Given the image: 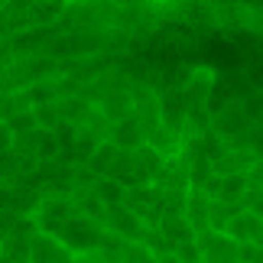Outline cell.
Returning a JSON list of instances; mask_svg holds the SVG:
<instances>
[{
    "label": "cell",
    "mask_w": 263,
    "mask_h": 263,
    "mask_svg": "<svg viewBox=\"0 0 263 263\" xmlns=\"http://www.w3.org/2000/svg\"><path fill=\"white\" fill-rule=\"evenodd\" d=\"M55 240L68 250V254H91V250H98L101 240H104L101 221H91V218L82 215V211H75V215L55 231Z\"/></svg>",
    "instance_id": "cell-1"
},
{
    "label": "cell",
    "mask_w": 263,
    "mask_h": 263,
    "mask_svg": "<svg viewBox=\"0 0 263 263\" xmlns=\"http://www.w3.org/2000/svg\"><path fill=\"white\" fill-rule=\"evenodd\" d=\"M78 211V201L72 198H46L43 205H36V211L29 218L36 221V231L39 234H46V237H55V231L65 224L68 218H72Z\"/></svg>",
    "instance_id": "cell-2"
},
{
    "label": "cell",
    "mask_w": 263,
    "mask_h": 263,
    "mask_svg": "<svg viewBox=\"0 0 263 263\" xmlns=\"http://www.w3.org/2000/svg\"><path fill=\"white\" fill-rule=\"evenodd\" d=\"M104 224L107 231H114V234L120 237H127V240H134V244H143L146 240V224H143V218H137L130 208H107V215H104Z\"/></svg>",
    "instance_id": "cell-3"
},
{
    "label": "cell",
    "mask_w": 263,
    "mask_h": 263,
    "mask_svg": "<svg viewBox=\"0 0 263 263\" xmlns=\"http://www.w3.org/2000/svg\"><path fill=\"white\" fill-rule=\"evenodd\" d=\"M189 120V101L182 91H166V98L159 101V124H163L169 134H179Z\"/></svg>",
    "instance_id": "cell-4"
},
{
    "label": "cell",
    "mask_w": 263,
    "mask_h": 263,
    "mask_svg": "<svg viewBox=\"0 0 263 263\" xmlns=\"http://www.w3.org/2000/svg\"><path fill=\"white\" fill-rule=\"evenodd\" d=\"M224 234H228L231 240H234L237 247H240V244H257V240H260V234H263V221H260L257 215H250V211H244V208H240L237 215L228 221Z\"/></svg>",
    "instance_id": "cell-5"
},
{
    "label": "cell",
    "mask_w": 263,
    "mask_h": 263,
    "mask_svg": "<svg viewBox=\"0 0 263 263\" xmlns=\"http://www.w3.org/2000/svg\"><path fill=\"white\" fill-rule=\"evenodd\" d=\"M254 163H257V153H250V149H224L211 163V173L215 176H247Z\"/></svg>",
    "instance_id": "cell-6"
},
{
    "label": "cell",
    "mask_w": 263,
    "mask_h": 263,
    "mask_svg": "<svg viewBox=\"0 0 263 263\" xmlns=\"http://www.w3.org/2000/svg\"><path fill=\"white\" fill-rule=\"evenodd\" d=\"M29 263H75V257L68 254L55 237L36 234L33 237V247H29Z\"/></svg>",
    "instance_id": "cell-7"
},
{
    "label": "cell",
    "mask_w": 263,
    "mask_h": 263,
    "mask_svg": "<svg viewBox=\"0 0 263 263\" xmlns=\"http://www.w3.org/2000/svg\"><path fill=\"white\" fill-rule=\"evenodd\" d=\"M159 234H163V240L169 247H176V244H189V240H195L198 231L192 228V221L185 215H163V221H159Z\"/></svg>",
    "instance_id": "cell-8"
},
{
    "label": "cell",
    "mask_w": 263,
    "mask_h": 263,
    "mask_svg": "<svg viewBox=\"0 0 263 263\" xmlns=\"http://www.w3.org/2000/svg\"><path fill=\"white\" fill-rule=\"evenodd\" d=\"M110 143H114L117 149H124V153H134V149H140V146L146 143V137H143V124H140L137 117H130V120H120V124H114Z\"/></svg>",
    "instance_id": "cell-9"
},
{
    "label": "cell",
    "mask_w": 263,
    "mask_h": 263,
    "mask_svg": "<svg viewBox=\"0 0 263 263\" xmlns=\"http://www.w3.org/2000/svg\"><path fill=\"white\" fill-rule=\"evenodd\" d=\"M117 159H120V149L110 143V140H101V146L91 153V159H88L85 166L98 179H110V176H114V169H117Z\"/></svg>",
    "instance_id": "cell-10"
},
{
    "label": "cell",
    "mask_w": 263,
    "mask_h": 263,
    "mask_svg": "<svg viewBox=\"0 0 263 263\" xmlns=\"http://www.w3.org/2000/svg\"><path fill=\"white\" fill-rule=\"evenodd\" d=\"M211 127H215L218 137H240L244 130H250L247 117L240 114V104H234V107L228 104L221 114H215V117H211Z\"/></svg>",
    "instance_id": "cell-11"
},
{
    "label": "cell",
    "mask_w": 263,
    "mask_h": 263,
    "mask_svg": "<svg viewBox=\"0 0 263 263\" xmlns=\"http://www.w3.org/2000/svg\"><path fill=\"white\" fill-rule=\"evenodd\" d=\"M59 153H62V149H59V143H55V137H52V130H33V134H29V156L36 159V163H46V159H55Z\"/></svg>",
    "instance_id": "cell-12"
},
{
    "label": "cell",
    "mask_w": 263,
    "mask_h": 263,
    "mask_svg": "<svg viewBox=\"0 0 263 263\" xmlns=\"http://www.w3.org/2000/svg\"><path fill=\"white\" fill-rule=\"evenodd\" d=\"M101 114L110 117L114 124H120V120H130V117H134V98H130L127 91H114V95L104 98V104H101Z\"/></svg>",
    "instance_id": "cell-13"
},
{
    "label": "cell",
    "mask_w": 263,
    "mask_h": 263,
    "mask_svg": "<svg viewBox=\"0 0 263 263\" xmlns=\"http://www.w3.org/2000/svg\"><path fill=\"white\" fill-rule=\"evenodd\" d=\"M247 195V176H221V189H218V198L221 205H240Z\"/></svg>",
    "instance_id": "cell-14"
},
{
    "label": "cell",
    "mask_w": 263,
    "mask_h": 263,
    "mask_svg": "<svg viewBox=\"0 0 263 263\" xmlns=\"http://www.w3.org/2000/svg\"><path fill=\"white\" fill-rule=\"evenodd\" d=\"M59 120H68V124L82 127V120L91 117V104L85 98H59Z\"/></svg>",
    "instance_id": "cell-15"
},
{
    "label": "cell",
    "mask_w": 263,
    "mask_h": 263,
    "mask_svg": "<svg viewBox=\"0 0 263 263\" xmlns=\"http://www.w3.org/2000/svg\"><path fill=\"white\" fill-rule=\"evenodd\" d=\"M124 195H127V189L120 185V182H114V179H98L95 198H98L104 208H120V205H124Z\"/></svg>",
    "instance_id": "cell-16"
},
{
    "label": "cell",
    "mask_w": 263,
    "mask_h": 263,
    "mask_svg": "<svg viewBox=\"0 0 263 263\" xmlns=\"http://www.w3.org/2000/svg\"><path fill=\"white\" fill-rule=\"evenodd\" d=\"M237 104H240V114L247 117L250 127H254V124L260 127L263 124V91H247L244 101H237Z\"/></svg>",
    "instance_id": "cell-17"
},
{
    "label": "cell",
    "mask_w": 263,
    "mask_h": 263,
    "mask_svg": "<svg viewBox=\"0 0 263 263\" xmlns=\"http://www.w3.org/2000/svg\"><path fill=\"white\" fill-rule=\"evenodd\" d=\"M52 137H55V143L62 153H68V149L75 146V137H78V127L75 124H68V120H59V124L52 127Z\"/></svg>",
    "instance_id": "cell-18"
},
{
    "label": "cell",
    "mask_w": 263,
    "mask_h": 263,
    "mask_svg": "<svg viewBox=\"0 0 263 263\" xmlns=\"http://www.w3.org/2000/svg\"><path fill=\"white\" fill-rule=\"evenodd\" d=\"M173 254H176L173 260H179V263H201V250H198L195 240H189V244H176Z\"/></svg>",
    "instance_id": "cell-19"
},
{
    "label": "cell",
    "mask_w": 263,
    "mask_h": 263,
    "mask_svg": "<svg viewBox=\"0 0 263 263\" xmlns=\"http://www.w3.org/2000/svg\"><path fill=\"white\" fill-rule=\"evenodd\" d=\"M247 189L250 192H263V156H257V163L247 173Z\"/></svg>",
    "instance_id": "cell-20"
},
{
    "label": "cell",
    "mask_w": 263,
    "mask_h": 263,
    "mask_svg": "<svg viewBox=\"0 0 263 263\" xmlns=\"http://www.w3.org/2000/svg\"><path fill=\"white\" fill-rule=\"evenodd\" d=\"M10 149H13V134L7 130V124H0V156L10 153Z\"/></svg>",
    "instance_id": "cell-21"
},
{
    "label": "cell",
    "mask_w": 263,
    "mask_h": 263,
    "mask_svg": "<svg viewBox=\"0 0 263 263\" xmlns=\"http://www.w3.org/2000/svg\"><path fill=\"white\" fill-rule=\"evenodd\" d=\"M250 82H254L257 85V91H263V59H260V62H254V65H250Z\"/></svg>",
    "instance_id": "cell-22"
},
{
    "label": "cell",
    "mask_w": 263,
    "mask_h": 263,
    "mask_svg": "<svg viewBox=\"0 0 263 263\" xmlns=\"http://www.w3.org/2000/svg\"><path fill=\"white\" fill-rule=\"evenodd\" d=\"M7 208H13V192L7 185H0V211H7Z\"/></svg>",
    "instance_id": "cell-23"
},
{
    "label": "cell",
    "mask_w": 263,
    "mask_h": 263,
    "mask_svg": "<svg viewBox=\"0 0 263 263\" xmlns=\"http://www.w3.org/2000/svg\"><path fill=\"white\" fill-rule=\"evenodd\" d=\"M257 247H260V250H263V234H260V240H257Z\"/></svg>",
    "instance_id": "cell-24"
}]
</instances>
